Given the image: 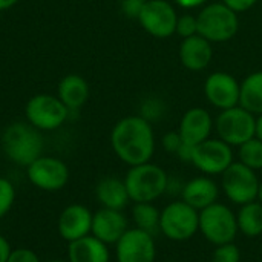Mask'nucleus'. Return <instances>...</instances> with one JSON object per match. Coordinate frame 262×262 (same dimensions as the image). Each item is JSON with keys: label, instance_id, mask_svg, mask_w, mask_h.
<instances>
[{"label": "nucleus", "instance_id": "19", "mask_svg": "<svg viewBox=\"0 0 262 262\" xmlns=\"http://www.w3.org/2000/svg\"><path fill=\"white\" fill-rule=\"evenodd\" d=\"M220 190H221L220 186L210 177L201 175V177H195V178L189 180L187 183H184L180 200H183L184 203H187L189 206H192L193 209L201 212L203 209H206L218 201Z\"/></svg>", "mask_w": 262, "mask_h": 262}, {"label": "nucleus", "instance_id": "24", "mask_svg": "<svg viewBox=\"0 0 262 262\" xmlns=\"http://www.w3.org/2000/svg\"><path fill=\"white\" fill-rule=\"evenodd\" d=\"M238 230L247 238H256L262 235V204L256 200L239 206L236 212Z\"/></svg>", "mask_w": 262, "mask_h": 262}, {"label": "nucleus", "instance_id": "8", "mask_svg": "<svg viewBox=\"0 0 262 262\" xmlns=\"http://www.w3.org/2000/svg\"><path fill=\"white\" fill-rule=\"evenodd\" d=\"M259 183L258 173L239 161H233L221 175V190L226 198L236 206L256 201Z\"/></svg>", "mask_w": 262, "mask_h": 262}, {"label": "nucleus", "instance_id": "9", "mask_svg": "<svg viewBox=\"0 0 262 262\" xmlns=\"http://www.w3.org/2000/svg\"><path fill=\"white\" fill-rule=\"evenodd\" d=\"M215 130L218 138L232 147H239L252 140L256 134V115L250 114L241 106H235L221 114L215 120Z\"/></svg>", "mask_w": 262, "mask_h": 262}, {"label": "nucleus", "instance_id": "41", "mask_svg": "<svg viewBox=\"0 0 262 262\" xmlns=\"http://www.w3.org/2000/svg\"><path fill=\"white\" fill-rule=\"evenodd\" d=\"M163 262H178V261H172V259H169V261H163Z\"/></svg>", "mask_w": 262, "mask_h": 262}, {"label": "nucleus", "instance_id": "22", "mask_svg": "<svg viewBox=\"0 0 262 262\" xmlns=\"http://www.w3.org/2000/svg\"><path fill=\"white\" fill-rule=\"evenodd\" d=\"M95 196H97V201L104 209L123 210L130 203L124 180L118 177L101 178L95 187Z\"/></svg>", "mask_w": 262, "mask_h": 262}, {"label": "nucleus", "instance_id": "25", "mask_svg": "<svg viewBox=\"0 0 262 262\" xmlns=\"http://www.w3.org/2000/svg\"><path fill=\"white\" fill-rule=\"evenodd\" d=\"M160 216L161 210H158L154 203H134L132 220L137 229L155 235L160 232Z\"/></svg>", "mask_w": 262, "mask_h": 262}, {"label": "nucleus", "instance_id": "2", "mask_svg": "<svg viewBox=\"0 0 262 262\" xmlns=\"http://www.w3.org/2000/svg\"><path fill=\"white\" fill-rule=\"evenodd\" d=\"M3 154L17 166L28 167L32 161L43 155V137L38 129L29 123L9 124L0 138Z\"/></svg>", "mask_w": 262, "mask_h": 262}, {"label": "nucleus", "instance_id": "13", "mask_svg": "<svg viewBox=\"0 0 262 262\" xmlns=\"http://www.w3.org/2000/svg\"><path fill=\"white\" fill-rule=\"evenodd\" d=\"M115 259L117 262H155L157 244L154 235L129 227L115 244Z\"/></svg>", "mask_w": 262, "mask_h": 262}, {"label": "nucleus", "instance_id": "36", "mask_svg": "<svg viewBox=\"0 0 262 262\" xmlns=\"http://www.w3.org/2000/svg\"><path fill=\"white\" fill-rule=\"evenodd\" d=\"M175 2L178 6H181L184 9H195L206 3V0H175Z\"/></svg>", "mask_w": 262, "mask_h": 262}, {"label": "nucleus", "instance_id": "12", "mask_svg": "<svg viewBox=\"0 0 262 262\" xmlns=\"http://www.w3.org/2000/svg\"><path fill=\"white\" fill-rule=\"evenodd\" d=\"M178 14L167 0H146L138 21L155 38H169L175 34Z\"/></svg>", "mask_w": 262, "mask_h": 262}, {"label": "nucleus", "instance_id": "38", "mask_svg": "<svg viewBox=\"0 0 262 262\" xmlns=\"http://www.w3.org/2000/svg\"><path fill=\"white\" fill-rule=\"evenodd\" d=\"M255 137L262 141V114L256 117V134H255Z\"/></svg>", "mask_w": 262, "mask_h": 262}, {"label": "nucleus", "instance_id": "29", "mask_svg": "<svg viewBox=\"0 0 262 262\" xmlns=\"http://www.w3.org/2000/svg\"><path fill=\"white\" fill-rule=\"evenodd\" d=\"M175 34H178L181 38L196 35L198 34V18H196V15H193V14L178 15Z\"/></svg>", "mask_w": 262, "mask_h": 262}, {"label": "nucleus", "instance_id": "34", "mask_svg": "<svg viewBox=\"0 0 262 262\" xmlns=\"http://www.w3.org/2000/svg\"><path fill=\"white\" fill-rule=\"evenodd\" d=\"M259 0H223L224 5H227L230 9H233L236 14L239 12H246L249 9H252Z\"/></svg>", "mask_w": 262, "mask_h": 262}, {"label": "nucleus", "instance_id": "27", "mask_svg": "<svg viewBox=\"0 0 262 262\" xmlns=\"http://www.w3.org/2000/svg\"><path fill=\"white\" fill-rule=\"evenodd\" d=\"M15 201V189L14 184L0 177V220L8 215V212L12 209Z\"/></svg>", "mask_w": 262, "mask_h": 262}, {"label": "nucleus", "instance_id": "37", "mask_svg": "<svg viewBox=\"0 0 262 262\" xmlns=\"http://www.w3.org/2000/svg\"><path fill=\"white\" fill-rule=\"evenodd\" d=\"M17 3H18V0H0V11H6Z\"/></svg>", "mask_w": 262, "mask_h": 262}, {"label": "nucleus", "instance_id": "6", "mask_svg": "<svg viewBox=\"0 0 262 262\" xmlns=\"http://www.w3.org/2000/svg\"><path fill=\"white\" fill-rule=\"evenodd\" d=\"M200 232L213 246L235 243L239 233L236 213L229 206L216 201L200 212Z\"/></svg>", "mask_w": 262, "mask_h": 262}, {"label": "nucleus", "instance_id": "3", "mask_svg": "<svg viewBox=\"0 0 262 262\" xmlns=\"http://www.w3.org/2000/svg\"><path fill=\"white\" fill-rule=\"evenodd\" d=\"M123 180L132 203H154L167 193L169 173L152 161L129 167Z\"/></svg>", "mask_w": 262, "mask_h": 262}, {"label": "nucleus", "instance_id": "14", "mask_svg": "<svg viewBox=\"0 0 262 262\" xmlns=\"http://www.w3.org/2000/svg\"><path fill=\"white\" fill-rule=\"evenodd\" d=\"M239 86L241 83L232 74L218 71L206 78L204 95L213 107L226 111L239 106Z\"/></svg>", "mask_w": 262, "mask_h": 262}, {"label": "nucleus", "instance_id": "11", "mask_svg": "<svg viewBox=\"0 0 262 262\" xmlns=\"http://www.w3.org/2000/svg\"><path fill=\"white\" fill-rule=\"evenodd\" d=\"M26 177L40 190L58 192L69 181V167L60 158L41 155L26 167Z\"/></svg>", "mask_w": 262, "mask_h": 262}, {"label": "nucleus", "instance_id": "20", "mask_svg": "<svg viewBox=\"0 0 262 262\" xmlns=\"http://www.w3.org/2000/svg\"><path fill=\"white\" fill-rule=\"evenodd\" d=\"M69 262H111L109 246L97 239L94 235L83 236L68 243Z\"/></svg>", "mask_w": 262, "mask_h": 262}, {"label": "nucleus", "instance_id": "40", "mask_svg": "<svg viewBox=\"0 0 262 262\" xmlns=\"http://www.w3.org/2000/svg\"><path fill=\"white\" fill-rule=\"evenodd\" d=\"M46 262H69L68 259L64 261V259H49V261H46Z\"/></svg>", "mask_w": 262, "mask_h": 262}, {"label": "nucleus", "instance_id": "39", "mask_svg": "<svg viewBox=\"0 0 262 262\" xmlns=\"http://www.w3.org/2000/svg\"><path fill=\"white\" fill-rule=\"evenodd\" d=\"M258 201L262 204V180L259 183V190H258Z\"/></svg>", "mask_w": 262, "mask_h": 262}, {"label": "nucleus", "instance_id": "31", "mask_svg": "<svg viewBox=\"0 0 262 262\" xmlns=\"http://www.w3.org/2000/svg\"><path fill=\"white\" fill-rule=\"evenodd\" d=\"M161 146L166 152L177 155V152L180 150V147L183 146V138L180 135L178 130H170L167 132L163 138H161Z\"/></svg>", "mask_w": 262, "mask_h": 262}, {"label": "nucleus", "instance_id": "32", "mask_svg": "<svg viewBox=\"0 0 262 262\" xmlns=\"http://www.w3.org/2000/svg\"><path fill=\"white\" fill-rule=\"evenodd\" d=\"M144 3H146V0H121L120 9H121V12H123L126 17L138 20L140 12L143 11Z\"/></svg>", "mask_w": 262, "mask_h": 262}, {"label": "nucleus", "instance_id": "28", "mask_svg": "<svg viewBox=\"0 0 262 262\" xmlns=\"http://www.w3.org/2000/svg\"><path fill=\"white\" fill-rule=\"evenodd\" d=\"M212 262H241V250L235 243L215 246Z\"/></svg>", "mask_w": 262, "mask_h": 262}, {"label": "nucleus", "instance_id": "30", "mask_svg": "<svg viewBox=\"0 0 262 262\" xmlns=\"http://www.w3.org/2000/svg\"><path fill=\"white\" fill-rule=\"evenodd\" d=\"M164 114V104L163 101H160L158 98H149L143 103L141 106V117L144 120H147L149 123H154L157 120H160Z\"/></svg>", "mask_w": 262, "mask_h": 262}, {"label": "nucleus", "instance_id": "4", "mask_svg": "<svg viewBox=\"0 0 262 262\" xmlns=\"http://www.w3.org/2000/svg\"><path fill=\"white\" fill-rule=\"evenodd\" d=\"M198 34L210 43H224L232 40L239 29L238 14L223 2L203 6L196 15Z\"/></svg>", "mask_w": 262, "mask_h": 262}, {"label": "nucleus", "instance_id": "23", "mask_svg": "<svg viewBox=\"0 0 262 262\" xmlns=\"http://www.w3.org/2000/svg\"><path fill=\"white\" fill-rule=\"evenodd\" d=\"M239 106L256 117L262 114V71L249 74L241 81Z\"/></svg>", "mask_w": 262, "mask_h": 262}, {"label": "nucleus", "instance_id": "21", "mask_svg": "<svg viewBox=\"0 0 262 262\" xmlns=\"http://www.w3.org/2000/svg\"><path fill=\"white\" fill-rule=\"evenodd\" d=\"M57 97L69 109V112L78 111L86 104L89 98V84L81 75L68 74L58 83Z\"/></svg>", "mask_w": 262, "mask_h": 262}, {"label": "nucleus", "instance_id": "33", "mask_svg": "<svg viewBox=\"0 0 262 262\" xmlns=\"http://www.w3.org/2000/svg\"><path fill=\"white\" fill-rule=\"evenodd\" d=\"M6 262H41L40 258L37 256V253L31 249H25V247H20V249H12L9 258Z\"/></svg>", "mask_w": 262, "mask_h": 262}, {"label": "nucleus", "instance_id": "7", "mask_svg": "<svg viewBox=\"0 0 262 262\" xmlns=\"http://www.w3.org/2000/svg\"><path fill=\"white\" fill-rule=\"evenodd\" d=\"M69 114V109L60 101V98L49 94H37L31 97L25 107L28 123L40 132H51L61 127Z\"/></svg>", "mask_w": 262, "mask_h": 262}, {"label": "nucleus", "instance_id": "15", "mask_svg": "<svg viewBox=\"0 0 262 262\" xmlns=\"http://www.w3.org/2000/svg\"><path fill=\"white\" fill-rule=\"evenodd\" d=\"M92 216H94V213L83 204L66 206L61 210L58 221H57L58 235L66 243H72L75 239L91 235Z\"/></svg>", "mask_w": 262, "mask_h": 262}, {"label": "nucleus", "instance_id": "18", "mask_svg": "<svg viewBox=\"0 0 262 262\" xmlns=\"http://www.w3.org/2000/svg\"><path fill=\"white\" fill-rule=\"evenodd\" d=\"M178 57L181 64L193 72L206 69L212 58H213V48L212 43L201 37L200 34L183 38L178 51Z\"/></svg>", "mask_w": 262, "mask_h": 262}, {"label": "nucleus", "instance_id": "1", "mask_svg": "<svg viewBox=\"0 0 262 262\" xmlns=\"http://www.w3.org/2000/svg\"><path fill=\"white\" fill-rule=\"evenodd\" d=\"M114 154L129 167L149 163L155 154L152 123L141 115H129L115 123L111 132Z\"/></svg>", "mask_w": 262, "mask_h": 262}, {"label": "nucleus", "instance_id": "5", "mask_svg": "<svg viewBox=\"0 0 262 262\" xmlns=\"http://www.w3.org/2000/svg\"><path fill=\"white\" fill-rule=\"evenodd\" d=\"M160 232L173 243H186L200 232V212L177 200L169 203L160 216Z\"/></svg>", "mask_w": 262, "mask_h": 262}, {"label": "nucleus", "instance_id": "10", "mask_svg": "<svg viewBox=\"0 0 262 262\" xmlns=\"http://www.w3.org/2000/svg\"><path fill=\"white\" fill-rule=\"evenodd\" d=\"M233 161V147L221 138L210 137L193 147L190 164H193L203 175L221 177Z\"/></svg>", "mask_w": 262, "mask_h": 262}, {"label": "nucleus", "instance_id": "26", "mask_svg": "<svg viewBox=\"0 0 262 262\" xmlns=\"http://www.w3.org/2000/svg\"><path fill=\"white\" fill-rule=\"evenodd\" d=\"M238 161L252 170L258 172L262 169V141L253 137L238 147Z\"/></svg>", "mask_w": 262, "mask_h": 262}, {"label": "nucleus", "instance_id": "35", "mask_svg": "<svg viewBox=\"0 0 262 262\" xmlns=\"http://www.w3.org/2000/svg\"><path fill=\"white\" fill-rule=\"evenodd\" d=\"M11 252H12V247H11L9 241L3 235H0V262L8 261Z\"/></svg>", "mask_w": 262, "mask_h": 262}, {"label": "nucleus", "instance_id": "42", "mask_svg": "<svg viewBox=\"0 0 262 262\" xmlns=\"http://www.w3.org/2000/svg\"><path fill=\"white\" fill-rule=\"evenodd\" d=\"M0 17H2V11H0Z\"/></svg>", "mask_w": 262, "mask_h": 262}, {"label": "nucleus", "instance_id": "16", "mask_svg": "<svg viewBox=\"0 0 262 262\" xmlns=\"http://www.w3.org/2000/svg\"><path fill=\"white\" fill-rule=\"evenodd\" d=\"M127 230L129 223L123 210L101 207L92 216L91 235H94L97 239L103 241L107 246H115Z\"/></svg>", "mask_w": 262, "mask_h": 262}, {"label": "nucleus", "instance_id": "17", "mask_svg": "<svg viewBox=\"0 0 262 262\" xmlns=\"http://www.w3.org/2000/svg\"><path fill=\"white\" fill-rule=\"evenodd\" d=\"M213 129L215 121L210 112L203 107H192L181 117L178 132L183 138V143L195 147L196 144L210 138Z\"/></svg>", "mask_w": 262, "mask_h": 262}]
</instances>
